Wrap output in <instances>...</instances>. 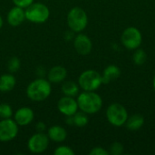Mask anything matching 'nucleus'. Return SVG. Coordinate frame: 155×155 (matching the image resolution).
I'll use <instances>...</instances> for the list:
<instances>
[{"instance_id": "obj_14", "label": "nucleus", "mask_w": 155, "mask_h": 155, "mask_svg": "<svg viewBox=\"0 0 155 155\" xmlns=\"http://www.w3.org/2000/svg\"><path fill=\"white\" fill-rule=\"evenodd\" d=\"M67 77V70L63 65H54L46 73V79L51 84H62Z\"/></svg>"}, {"instance_id": "obj_18", "label": "nucleus", "mask_w": 155, "mask_h": 155, "mask_svg": "<svg viewBox=\"0 0 155 155\" xmlns=\"http://www.w3.org/2000/svg\"><path fill=\"white\" fill-rule=\"evenodd\" d=\"M61 90L64 95L76 97L79 94L80 87L79 84L74 81H64L62 83Z\"/></svg>"}, {"instance_id": "obj_16", "label": "nucleus", "mask_w": 155, "mask_h": 155, "mask_svg": "<svg viewBox=\"0 0 155 155\" xmlns=\"http://www.w3.org/2000/svg\"><path fill=\"white\" fill-rule=\"evenodd\" d=\"M16 85V78L11 73L3 74L0 75V92L9 93Z\"/></svg>"}, {"instance_id": "obj_20", "label": "nucleus", "mask_w": 155, "mask_h": 155, "mask_svg": "<svg viewBox=\"0 0 155 155\" xmlns=\"http://www.w3.org/2000/svg\"><path fill=\"white\" fill-rule=\"evenodd\" d=\"M73 119H74V125L78 128H84L89 123L88 114L82 111H80V112L78 111L77 113H75L73 115Z\"/></svg>"}, {"instance_id": "obj_12", "label": "nucleus", "mask_w": 155, "mask_h": 155, "mask_svg": "<svg viewBox=\"0 0 155 155\" xmlns=\"http://www.w3.org/2000/svg\"><path fill=\"white\" fill-rule=\"evenodd\" d=\"M13 119L15 121V123L18 124V126H27L30 124H32V122L35 119V113L34 110L28 106H23L18 108L13 115Z\"/></svg>"}, {"instance_id": "obj_9", "label": "nucleus", "mask_w": 155, "mask_h": 155, "mask_svg": "<svg viewBox=\"0 0 155 155\" xmlns=\"http://www.w3.org/2000/svg\"><path fill=\"white\" fill-rule=\"evenodd\" d=\"M19 126L13 118L0 120V143H8L16 138Z\"/></svg>"}, {"instance_id": "obj_10", "label": "nucleus", "mask_w": 155, "mask_h": 155, "mask_svg": "<svg viewBox=\"0 0 155 155\" xmlns=\"http://www.w3.org/2000/svg\"><path fill=\"white\" fill-rule=\"evenodd\" d=\"M57 109L64 116L74 115L79 111L77 101L74 97L64 95L57 102Z\"/></svg>"}, {"instance_id": "obj_19", "label": "nucleus", "mask_w": 155, "mask_h": 155, "mask_svg": "<svg viewBox=\"0 0 155 155\" xmlns=\"http://www.w3.org/2000/svg\"><path fill=\"white\" fill-rule=\"evenodd\" d=\"M144 124V118L141 114H133L132 116L128 117L125 126L130 131H137L141 129Z\"/></svg>"}, {"instance_id": "obj_5", "label": "nucleus", "mask_w": 155, "mask_h": 155, "mask_svg": "<svg viewBox=\"0 0 155 155\" xmlns=\"http://www.w3.org/2000/svg\"><path fill=\"white\" fill-rule=\"evenodd\" d=\"M77 84L83 91H96L103 84L102 74L93 69H88L81 73Z\"/></svg>"}, {"instance_id": "obj_26", "label": "nucleus", "mask_w": 155, "mask_h": 155, "mask_svg": "<svg viewBox=\"0 0 155 155\" xmlns=\"http://www.w3.org/2000/svg\"><path fill=\"white\" fill-rule=\"evenodd\" d=\"M90 155H109V151L105 150L104 148L101 147V146H96L94 147L90 152H89Z\"/></svg>"}, {"instance_id": "obj_3", "label": "nucleus", "mask_w": 155, "mask_h": 155, "mask_svg": "<svg viewBox=\"0 0 155 155\" xmlns=\"http://www.w3.org/2000/svg\"><path fill=\"white\" fill-rule=\"evenodd\" d=\"M66 22L71 31L75 34L82 33L88 25L87 13L82 7L74 6L71 8L67 13Z\"/></svg>"}, {"instance_id": "obj_17", "label": "nucleus", "mask_w": 155, "mask_h": 155, "mask_svg": "<svg viewBox=\"0 0 155 155\" xmlns=\"http://www.w3.org/2000/svg\"><path fill=\"white\" fill-rule=\"evenodd\" d=\"M120 75H121L120 68L115 64H110L104 68V70L102 74L103 84H108L112 81H114L115 79L119 78Z\"/></svg>"}, {"instance_id": "obj_28", "label": "nucleus", "mask_w": 155, "mask_h": 155, "mask_svg": "<svg viewBox=\"0 0 155 155\" xmlns=\"http://www.w3.org/2000/svg\"><path fill=\"white\" fill-rule=\"evenodd\" d=\"M35 128V131L38 132V133H45L47 130L46 124L44 122H38V123H36Z\"/></svg>"}, {"instance_id": "obj_27", "label": "nucleus", "mask_w": 155, "mask_h": 155, "mask_svg": "<svg viewBox=\"0 0 155 155\" xmlns=\"http://www.w3.org/2000/svg\"><path fill=\"white\" fill-rule=\"evenodd\" d=\"M14 5H17L23 8H26L28 5H30L32 3L35 2V0H12Z\"/></svg>"}, {"instance_id": "obj_15", "label": "nucleus", "mask_w": 155, "mask_h": 155, "mask_svg": "<svg viewBox=\"0 0 155 155\" xmlns=\"http://www.w3.org/2000/svg\"><path fill=\"white\" fill-rule=\"evenodd\" d=\"M48 138L51 142L56 143H64L67 138V131L66 129L62 125H53L47 129L46 133Z\"/></svg>"}, {"instance_id": "obj_29", "label": "nucleus", "mask_w": 155, "mask_h": 155, "mask_svg": "<svg viewBox=\"0 0 155 155\" xmlns=\"http://www.w3.org/2000/svg\"><path fill=\"white\" fill-rule=\"evenodd\" d=\"M3 25H4V19H3L2 15H0V29L3 27Z\"/></svg>"}, {"instance_id": "obj_1", "label": "nucleus", "mask_w": 155, "mask_h": 155, "mask_svg": "<svg viewBox=\"0 0 155 155\" xmlns=\"http://www.w3.org/2000/svg\"><path fill=\"white\" fill-rule=\"evenodd\" d=\"M52 94V84L44 77H37L27 85L25 94L33 102H43Z\"/></svg>"}, {"instance_id": "obj_11", "label": "nucleus", "mask_w": 155, "mask_h": 155, "mask_svg": "<svg viewBox=\"0 0 155 155\" xmlns=\"http://www.w3.org/2000/svg\"><path fill=\"white\" fill-rule=\"evenodd\" d=\"M74 50L80 55H88L93 49V43L90 37L84 34L78 33L73 39Z\"/></svg>"}, {"instance_id": "obj_7", "label": "nucleus", "mask_w": 155, "mask_h": 155, "mask_svg": "<svg viewBox=\"0 0 155 155\" xmlns=\"http://www.w3.org/2000/svg\"><path fill=\"white\" fill-rule=\"evenodd\" d=\"M121 41L125 48L129 50H135L141 46L143 42V35L138 28L130 26L124 30L121 35Z\"/></svg>"}, {"instance_id": "obj_22", "label": "nucleus", "mask_w": 155, "mask_h": 155, "mask_svg": "<svg viewBox=\"0 0 155 155\" xmlns=\"http://www.w3.org/2000/svg\"><path fill=\"white\" fill-rule=\"evenodd\" d=\"M21 67V61L17 56H12L7 61V70L11 74L16 73Z\"/></svg>"}, {"instance_id": "obj_21", "label": "nucleus", "mask_w": 155, "mask_h": 155, "mask_svg": "<svg viewBox=\"0 0 155 155\" xmlns=\"http://www.w3.org/2000/svg\"><path fill=\"white\" fill-rule=\"evenodd\" d=\"M147 60V54L143 49H141L140 47L135 49V52L133 55V61L137 65L143 64Z\"/></svg>"}, {"instance_id": "obj_25", "label": "nucleus", "mask_w": 155, "mask_h": 155, "mask_svg": "<svg viewBox=\"0 0 155 155\" xmlns=\"http://www.w3.org/2000/svg\"><path fill=\"white\" fill-rule=\"evenodd\" d=\"M124 146L121 143L115 142L111 144L109 148V153L113 155H121L124 153Z\"/></svg>"}, {"instance_id": "obj_8", "label": "nucleus", "mask_w": 155, "mask_h": 155, "mask_svg": "<svg viewBox=\"0 0 155 155\" xmlns=\"http://www.w3.org/2000/svg\"><path fill=\"white\" fill-rule=\"evenodd\" d=\"M50 139L45 133L36 132L27 140V149L30 153L39 154L43 153L48 149Z\"/></svg>"}, {"instance_id": "obj_6", "label": "nucleus", "mask_w": 155, "mask_h": 155, "mask_svg": "<svg viewBox=\"0 0 155 155\" xmlns=\"http://www.w3.org/2000/svg\"><path fill=\"white\" fill-rule=\"evenodd\" d=\"M105 114L107 121L115 127H121L124 125L129 117L126 108L119 103L111 104L107 107Z\"/></svg>"}, {"instance_id": "obj_4", "label": "nucleus", "mask_w": 155, "mask_h": 155, "mask_svg": "<svg viewBox=\"0 0 155 155\" xmlns=\"http://www.w3.org/2000/svg\"><path fill=\"white\" fill-rule=\"evenodd\" d=\"M25 18L27 21L34 24H44L50 17V9L49 7L41 2H34L26 8Z\"/></svg>"}, {"instance_id": "obj_23", "label": "nucleus", "mask_w": 155, "mask_h": 155, "mask_svg": "<svg viewBox=\"0 0 155 155\" xmlns=\"http://www.w3.org/2000/svg\"><path fill=\"white\" fill-rule=\"evenodd\" d=\"M14 115V111L11 105L7 103L0 104V119L12 118Z\"/></svg>"}, {"instance_id": "obj_2", "label": "nucleus", "mask_w": 155, "mask_h": 155, "mask_svg": "<svg viewBox=\"0 0 155 155\" xmlns=\"http://www.w3.org/2000/svg\"><path fill=\"white\" fill-rule=\"evenodd\" d=\"M79 110L87 114H97L103 107V99L95 91H83L76 96Z\"/></svg>"}, {"instance_id": "obj_13", "label": "nucleus", "mask_w": 155, "mask_h": 155, "mask_svg": "<svg viewBox=\"0 0 155 155\" xmlns=\"http://www.w3.org/2000/svg\"><path fill=\"white\" fill-rule=\"evenodd\" d=\"M25 20L26 18L25 8L17 5H14L6 15V21L12 27H17L21 25Z\"/></svg>"}, {"instance_id": "obj_30", "label": "nucleus", "mask_w": 155, "mask_h": 155, "mask_svg": "<svg viewBox=\"0 0 155 155\" xmlns=\"http://www.w3.org/2000/svg\"><path fill=\"white\" fill-rule=\"evenodd\" d=\"M153 89H154L155 91V74L154 76H153Z\"/></svg>"}, {"instance_id": "obj_24", "label": "nucleus", "mask_w": 155, "mask_h": 155, "mask_svg": "<svg viewBox=\"0 0 155 155\" xmlns=\"http://www.w3.org/2000/svg\"><path fill=\"white\" fill-rule=\"evenodd\" d=\"M74 151L70 146L64 144L57 146L54 151V155H74Z\"/></svg>"}]
</instances>
